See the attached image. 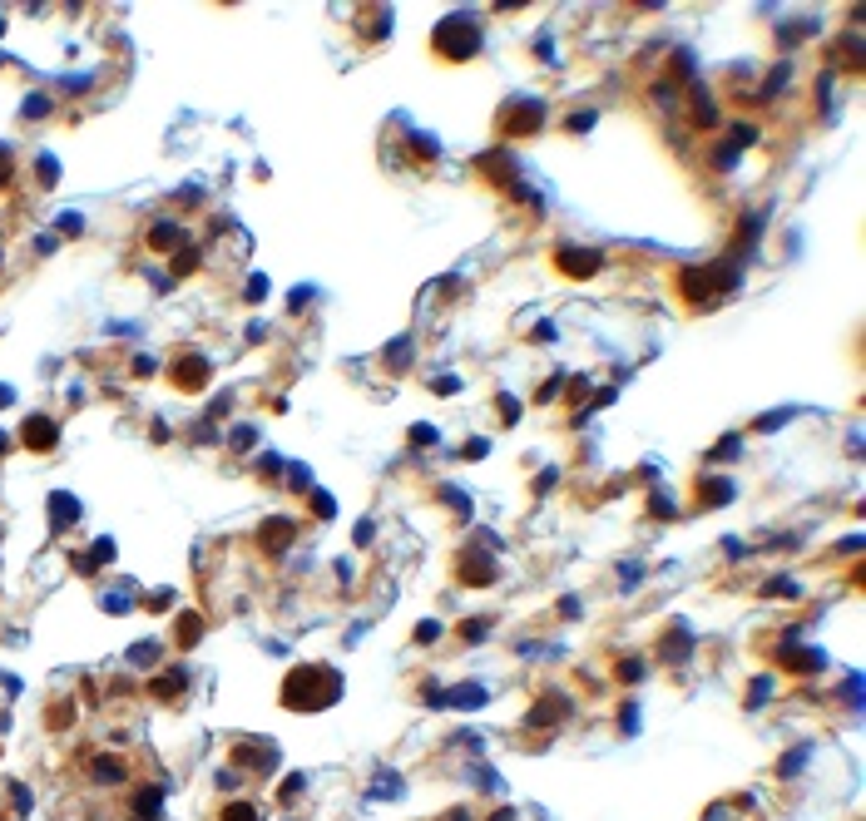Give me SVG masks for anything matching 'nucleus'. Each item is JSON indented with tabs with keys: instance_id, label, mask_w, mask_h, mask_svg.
Returning <instances> with one entry per match:
<instances>
[{
	"instance_id": "obj_1",
	"label": "nucleus",
	"mask_w": 866,
	"mask_h": 821,
	"mask_svg": "<svg viewBox=\"0 0 866 821\" xmlns=\"http://www.w3.org/2000/svg\"><path fill=\"white\" fill-rule=\"evenodd\" d=\"M55 440H60V435H55V420H50V415H30V420H25V445H30V450H55Z\"/></svg>"
},
{
	"instance_id": "obj_2",
	"label": "nucleus",
	"mask_w": 866,
	"mask_h": 821,
	"mask_svg": "<svg viewBox=\"0 0 866 821\" xmlns=\"http://www.w3.org/2000/svg\"><path fill=\"white\" fill-rule=\"evenodd\" d=\"M248 762L253 772H273L278 767V747H263V742H248V747H233V762Z\"/></svg>"
},
{
	"instance_id": "obj_3",
	"label": "nucleus",
	"mask_w": 866,
	"mask_h": 821,
	"mask_svg": "<svg viewBox=\"0 0 866 821\" xmlns=\"http://www.w3.org/2000/svg\"><path fill=\"white\" fill-rule=\"evenodd\" d=\"M559 268L569 277H589L599 268V253H579V248H559Z\"/></svg>"
},
{
	"instance_id": "obj_4",
	"label": "nucleus",
	"mask_w": 866,
	"mask_h": 821,
	"mask_svg": "<svg viewBox=\"0 0 866 821\" xmlns=\"http://www.w3.org/2000/svg\"><path fill=\"white\" fill-rule=\"evenodd\" d=\"M149 243L164 248V253H169V248H184V228H179V223H154V228H149Z\"/></svg>"
},
{
	"instance_id": "obj_5",
	"label": "nucleus",
	"mask_w": 866,
	"mask_h": 821,
	"mask_svg": "<svg viewBox=\"0 0 866 821\" xmlns=\"http://www.w3.org/2000/svg\"><path fill=\"white\" fill-rule=\"evenodd\" d=\"M204 376H208V361H204V356H184V361H179V371H174V381H179V386H199Z\"/></svg>"
},
{
	"instance_id": "obj_6",
	"label": "nucleus",
	"mask_w": 866,
	"mask_h": 821,
	"mask_svg": "<svg viewBox=\"0 0 866 821\" xmlns=\"http://www.w3.org/2000/svg\"><path fill=\"white\" fill-rule=\"evenodd\" d=\"M159 807H164V787H144L139 797H134V812H139V821H154L159 817Z\"/></svg>"
},
{
	"instance_id": "obj_7",
	"label": "nucleus",
	"mask_w": 866,
	"mask_h": 821,
	"mask_svg": "<svg viewBox=\"0 0 866 821\" xmlns=\"http://www.w3.org/2000/svg\"><path fill=\"white\" fill-rule=\"evenodd\" d=\"M90 777L95 782H124V762L119 757H95L90 762Z\"/></svg>"
},
{
	"instance_id": "obj_8",
	"label": "nucleus",
	"mask_w": 866,
	"mask_h": 821,
	"mask_svg": "<svg viewBox=\"0 0 866 821\" xmlns=\"http://www.w3.org/2000/svg\"><path fill=\"white\" fill-rule=\"evenodd\" d=\"M50 510H55V524H70V519H80V500L75 495H50Z\"/></svg>"
},
{
	"instance_id": "obj_9",
	"label": "nucleus",
	"mask_w": 866,
	"mask_h": 821,
	"mask_svg": "<svg viewBox=\"0 0 866 821\" xmlns=\"http://www.w3.org/2000/svg\"><path fill=\"white\" fill-rule=\"evenodd\" d=\"M184 683H189V673H184V668H174V673L154 678V693H159V698H174V693H184Z\"/></svg>"
},
{
	"instance_id": "obj_10",
	"label": "nucleus",
	"mask_w": 866,
	"mask_h": 821,
	"mask_svg": "<svg viewBox=\"0 0 866 821\" xmlns=\"http://www.w3.org/2000/svg\"><path fill=\"white\" fill-rule=\"evenodd\" d=\"M199 633H204V618H199V614H184V618H179V643H184V648H189Z\"/></svg>"
},
{
	"instance_id": "obj_11",
	"label": "nucleus",
	"mask_w": 866,
	"mask_h": 821,
	"mask_svg": "<svg viewBox=\"0 0 866 821\" xmlns=\"http://www.w3.org/2000/svg\"><path fill=\"white\" fill-rule=\"evenodd\" d=\"M287 539H292V524H287V519H282V524H278V519L263 524V544H287Z\"/></svg>"
},
{
	"instance_id": "obj_12",
	"label": "nucleus",
	"mask_w": 866,
	"mask_h": 821,
	"mask_svg": "<svg viewBox=\"0 0 866 821\" xmlns=\"http://www.w3.org/2000/svg\"><path fill=\"white\" fill-rule=\"evenodd\" d=\"M767 594H772V599H797V594H802V584H797V579H772V584H767Z\"/></svg>"
},
{
	"instance_id": "obj_13",
	"label": "nucleus",
	"mask_w": 866,
	"mask_h": 821,
	"mask_svg": "<svg viewBox=\"0 0 866 821\" xmlns=\"http://www.w3.org/2000/svg\"><path fill=\"white\" fill-rule=\"evenodd\" d=\"M223 821H263V817H258V807H248V802H233V807H223Z\"/></svg>"
},
{
	"instance_id": "obj_14",
	"label": "nucleus",
	"mask_w": 866,
	"mask_h": 821,
	"mask_svg": "<svg viewBox=\"0 0 866 821\" xmlns=\"http://www.w3.org/2000/svg\"><path fill=\"white\" fill-rule=\"evenodd\" d=\"M194 263H199V248H194V243H184V248H179V258H174V272H189Z\"/></svg>"
},
{
	"instance_id": "obj_15",
	"label": "nucleus",
	"mask_w": 866,
	"mask_h": 821,
	"mask_svg": "<svg viewBox=\"0 0 866 821\" xmlns=\"http://www.w3.org/2000/svg\"><path fill=\"white\" fill-rule=\"evenodd\" d=\"M159 658V643H134L129 648V663H154Z\"/></svg>"
},
{
	"instance_id": "obj_16",
	"label": "nucleus",
	"mask_w": 866,
	"mask_h": 821,
	"mask_svg": "<svg viewBox=\"0 0 866 821\" xmlns=\"http://www.w3.org/2000/svg\"><path fill=\"white\" fill-rule=\"evenodd\" d=\"M386 361H391V366H406V361H411V341H406V337L391 341V356H386Z\"/></svg>"
},
{
	"instance_id": "obj_17",
	"label": "nucleus",
	"mask_w": 866,
	"mask_h": 821,
	"mask_svg": "<svg viewBox=\"0 0 866 821\" xmlns=\"http://www.w3.org/2000/svg\"><path fill=\"white\" fill-rule=\"evenodd\" d=\"M40 114H50V100L45 95H30L25 100V119H40Z\"/></svg>"
},
{
	"instance_id": "obj_18",
	"label": "nucleus",
	"mask_w": 866,
	"mask_h": 821,
	"mask_svg": "<svg viewBox=\"0 0 866 821\" xmlns=\"http://www.w3.org/2000/svg\"><path fill=\"white\" fill-rule=\"evenodd\" d=\"M60 228L75 238V233H85V218H80V213H60Z\"/></svg>"
},
{
	"instance_id": "obj_19",
	"label": "nucleus",
	"mask_w": 866,
	"mask_h": 821,
	"mask_svg": "<svg viewBox=\"0 0 866 821\" xmlns=\"http://www.w3.org/2000/svg\"><path fill=\"white\" fill-rule=\"evenodd\" d=\"M431 638H440V623H431V618H426V623L416 628V643H431Z\"/></svg>"
},
{
	"instance_id": "obj_20",
	"label": "nucleus",
	"mask_w": 866,
	"mask_h": 821,
	"mask_svg": "<svg viewBox=\"0 0 866 821\" xmlns=\"http://www.w3.org/2000/svg\"><path fill=\"white\" fill-rule=\"evenodd\" d=\"M619 678H644V663H639V658H629V663H619Z\"/></svg>"
},
{
	"instance_id": "obj_21",
	"label": "nucleus",
	"mask_w": 866,
	"mask_h": 821,
	"mask_svg": "<svg viewBox=\"0 0 866 821\" xmlns=\"http://www.w3.org/2000/svg\"><path fill=\"white\" fill-rule=\"evenodd\" d=\"M411 440H416V445H431L435 430H431V425H416V430H411Z\"/></svg>"
},
{
	"instance_id": "obj_22",
	"label": "nucleus",
	"mask_w": 866,
	"mask_h": 821,
	"mask_svg": "<svg viewBox=\"0 0 866 821\" xmlns=\"http://www.w3.org/2000/svg\"><path fill=\"white\" fill-rule=\"evenodd\" d=\"M5 179H10V149L0 144V184H5Z\"/></svg>"
},
{
	"instance_id": "obj_23",
	"label": "nucleus",
	"mask_w": 866,
	"mask_h": 821,
	"mask_svg": "<svg viewBox=\"0 0 866 821\" xmlns=\"http://www.w3.org/2000/svg\"><path fill=\"white\" fill-rule=\"evenodd\" d=\"M10 401H15V391H10V386H0V406H10Z\"/></svg>"
}]
</instances>
